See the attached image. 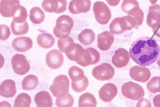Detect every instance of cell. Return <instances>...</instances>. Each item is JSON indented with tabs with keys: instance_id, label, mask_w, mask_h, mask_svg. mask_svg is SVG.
<instances>
[{
	"instance_id": "ab89813d",
	"label": "cell",
	"mask_w": 160,
	"mask_h": 107,
	"mask_svg": "<svg viewBox=\"0 0 160 107\" xmlns=\"http://www.w3.org/2000/svg\"><path fill=\"white\" fill-rule=\"evenodd\" d=\"M107 3L110 6H115L119 3L120 0H106Z\"/></svg>"
},
{
	"instance_id": "f1b7e54d",
	"label": "cell",
	"mask_w": 160,
	"mask_h": 107,
	"mask_svg": "<svg viewBox=\"0 0 160 107\" xmlns=\"http://www.w3.org/2000/svg\"><path fill=\"white\" fill-rule=\"evenodd\" d=\"M30 19L33 23L40 24L42 23L45 18L44 12L39 7L32 8L30 11Z\"/></svg>"
},
{
	"instance_id": "52a82bcc",
	"label": "cell",
	"mask_w": 160,
	"mask_h": 107,
	"mask_svg": "<svg viewBox=\"0 0 160 107\" xmlns=\"http://www.w3.org/2000/svg\"><path fill=\"white\" fill-rule=\"evenodd\" d=\"M115 73L113 67L109 64L103 63L94 67L92 74L96 79L101 81L108 80L112 78Z\"/></svg>"
},
{
	"instance_id": "3957f363",
	"label": "cell",
	"mask_w": 160,
	"mask_h": 107,
	"mask_svg": "<svg viewBox=\"0 0 160 107\" xmlns=\"http://www.w3.org/2000/svg\"><path fill=\"white\" fill-rule=\"evenodd\" d=\"M73 24V20L71 17L67 15H61L56 21L53 34L59 39L66 38L70 34Z\"/></svg>"
},
{
	"instance_id": "4fadbf2b",
	"label": "cell",
	"mask_w": 160,
	"mask_h": 107,
	"mask_svg": "<svg viewBox=\"0 0 160 107\" xmlns=\"http://www.w3.org/2000/svg\"><path fill=\"white\" fill-rule=\"evenodd\" d=\"M129 74L132 79L141 83L147 82L151 75L150 72L148 68L138 66L132 67L130 70Z\"/></svg>"
},
{
	"instance_id": "ba28073f",
	"label": "cell",
	"mask_w": 160,
	"mask_h": 107,
	"mask_svg": "<svg viewBox=\"0 0 160 107\" xmlns=\"http://www.w3.org/2000/svg\"><path fill=\"white\" fill-rule=\"evenodd\" d=\"M11 64L14 72L19 75H25L30 69L29 63L23 54L14 55L12 59Z\"/></svg>"
},
{
	"instance_id": "7a4b0ae2",
	"label": "cell",
	"mask_w": 160,
	"mask_h": 107,
	"mask_svg": "<svg viewBox=\"0 0 160 107\" xmlns=\"http://www.w3.org/2000/svg\"><path fill=\"white\" fill-rule=\"evenodd\" d=\"M136 25L135 18L132 16L128 15L113 19L110 24L109 28L112 33L119 34L133 28H136Z\"/></svg>"
},
{
	"instance_id": "cb8c5ba5",
	"label": "cell",
	"mask_w": 160,
	"mask_h": 107,
	"mask_svg": "<svg viewBox=\"0 0 160 107\" xmlns=\"http://www.w3.org/2000/svg\"><path fill=\"white\" fill-rule=\"evenodd\" d=\"M38 44L42 48L48 49L52 47L55 43V38L49 33H43L38 35L37 39Z\"/></svg>"
},
{
	"instance_id": "7c38bea8",
	"label": "cell",
	"mask_w": 160,
	"mask_h": 107,
	"mask_svg": "<svg viewBox=\"0 0 160 107\" xmlns=\"http://www.w3.org/2000/svg\"><path fill=\"white\" fill-rule=\"evenodd\" d=\"M100 59L99 53L95 49L89 47L85 49L84 56L80 61L76 63L83 67L98 63Z\"/></svg>"
},
{
	"instance_id": "277c9868",
	"label": "cell",
	"mask_w": 160,
	"mask_h": 107,
	"mask_svg": "<svg viewBox=\"0 0 160 107\" xmlns=\"http://www.w3.org/2000/svg\"><path fill=\"white\" fill-rule=\"evenodd\" d=\"M69 80L65 75H60L54 79L49 89L54 97H62L69 92Z\"/></svg>"
},
{
	"instance_id": "ffe728a7",
	"label": "cell",
	"mask_w": 160,
	"mask_h": 107,
	"mask_svg": "<svg viewBox=\"0 0 160 107\" xmlns=\"http://www.w3.org/2000/svg\"><path fill=\"white\" fill-rule=\"evenodd\" d=\"M146 22L152 28L160 23V5L158 4L151 5L149 8Z\"/></svg>"
},
{
	"instance_id": "83f0119b",
	"label": "cell",
	"mask_w": 160,
	"mask_h": 107,
	"mask_svg": "<svg viewBox=\"0 0 160 107\" xmlns=\"http://www.w3.org/2000/svg\"><path fill=\"white\" fill-rule=\"evenodd\" d=\"M38 83V79L36 76L29 75L23 79L22 83V88L26 90H32L37 87Z\"/></svg>"
},
{
	"instance_id": "484cf974",
	"label": "cell",
	"mask_w": 160,
	"mask_h": 107,
	"mask_svg": "<svg viewBox=\"0 0 160 107\" xmlns=\"http://www.w3.org/2000/svg\"><path fill=\"white\" fill-rule=\"evenodd\" d=\"M97 104L96 99L94 96L90 93L86 92L79 97L78 101L79 107H95Z\"/></svg>"
},
{
	"instance_id": "f546056e",
	"label": "cell",
	"mask_w": 160,
	"mask_h": 107,
	"mask_svg": "<svg viewBox=\"0 0 160 107\" xmlns=\"http://www.w3.org/2000/svg\"><path fill=\"white\" fill-rule=\"evenodd\" d=\"M85 53V50L80 44L76 43L74 49L70 53L66 54L67 57L72 61L76 62L81 61Z\"/></svg>"
},
{
	"instance_id": "e575fe53",
	"label": "cell",
	"mask_w": 160,
	"mask_h": 107,
	"mask_svg": "<svg viewBox=\"0 0 160 107\" xmlns=\"http://www.w3.org/2000/svg\"><path fill=\"white\" fill-rule=\"evenodd\" d=\"M160 77L152 78L147 84V87L151 93H156L160 92Z\"/></svg>"
},
{
	"instance_id": "4dcf8cb0",
	"label": "cell",
	"mask_w": 160,
	"mask_h": 107,
	"mask_svg": "<svg viewBox=\"0 0 160 107\" xmlns=\"http://www.w3.org/2000/svg\"><path fill=\"white\" fill-rule=\"evenodd\" d=\"M31 103L30 96L26 93H21L16 98L13 106L14 107H29Z\"/></svg>"
},
{
	"instance_id": "44dd1931",
	"label": "cell",
	"mask_w": 160,
	"mask_h": 107,
	"mask_svg": "<svg viewBox=\"0 0 160 107\" xmlns=\"http://www.w3.org/2000/svg\"><path fill=\"white\" fill-rule=\"evenodd\" d=\"M34 101L38 107H51L53 104L49 93L47 91L38 92L35 95Z\"/></svg>"
},
{
	"instance_id": "603a6c76",
	"label": "cell",
	"mask_w": 160,
	"mask_h": 107,
	"mask_svg": "<svg viewBox=\"0 0 160 107\" xmlns=\"http://www.w3.org/2000/svg\"><path fill=\"white\" fill-rule=\"evenodd\" d=\"M75 44L73 39L69 36L59 39L58 41V48L60 51L66 54L70 53L74 49Z\"/></svg>"
},
{
	"instance_id": "9c48e42d",
	"label": "cell",
	"mask_w": 160,
	"mask_h": 107,
	"mask_svg": "<svg viewBox=\"0 0 160 107\" xmlns=\"http://www.w3.org/2000/svg\"><path fill=\"white\" fill-rule=\"evenodd\" d=\"M66 0H44L42 3L43 9L46 12L61 13L67 9Z\"/></svg>"
},
{
	"instance_id": "d590c367",
	"label": "cell",
	"mask_w": 160,
	"mask_h": 107,
	"mask_svg": "<svg viewBox=\"0 0 160 107\" xmlns=\"http://www.w3.org/2000/svg\"><path fill=\"white\" fill-rule=\"evenodd\" d=\"M27 17V11L26 9L24 7L21 6L13 17L12 20L16 23H23L26 21Z\"/></svg>"
},
{
	"instance_id": "60d3db41",
	"label": "cell",
	"mask_w": 160,
	"mask_h": 107,
	"mask_svg": "<svg viewBox=\"0 0 160 107\" xmlns=\"http://www.w3.org/2000/svg\"><path fill=\"white\" fill-rule=\"evenodd\" d=\"M151 4H155L157 1L158 0H149Z\"/></svg>"
},
{
	"instance_id": "74e56055",
	"label": "cell",
	"mask_w": 160,
	"mask_h": 107,
	"mask_svg": "<svg viewBox=\"0 0 160 107\" xmlns=\"http://www.w3.org/2000/svg\"><path fill=\"white\" fill-rule=\"evenodd\" d=\"M152 28L154 35L160 37V23L155 25Z\"/></svg>"
},
{
	"instance_id": "f35d334b",
	"label": "cell",
	"mask_w": 160,
	"mask_h": 107,
	"mask_svg": "<svg viewBox=\"0 0 160 107\" xmlns=\"http://www.w3.org/2000/svg\"><path fill=\"white\" fill-rule=\"evenodd\" d=\"M153 102L156 107H160V94L156 95L153 98Z\"/></svg>"
},
{
	"instance_id": "2e32d148",
	"label": "cell",
	"mask_w": 160,
	"mask_h": 107,
	"mask_svg": "<svg viewBox=\"0 0 160 107\" xmlns=\"http://www.w3.org/2000/svg\"><path fill=\"white\" fill-rule=\"evenodd\" d=\"M129 60L128 51L125 49L120 48L116 51L112 57V62L115 66L120 68L127 65Z\"/></svg>"
},
{
	"instance_id": "30bf717a",
	"label": "cell",
	"mask_w": 160,
	"mask_h": 107,
	"mask_svg": "<svg viewBox=\"0 0 160 107\" xmlns=\"http://www.w3.org/2000/svg\"><path fill=\"white\" fill-rule=\"evenodd\" d=\"M21 6L19 0H1L0 13L5 18L13 17Z\"/></svg>"
},
{
	"instance_id": "b9f144b4",
	"label": "cell",
	"mask_w": 160,
	"mask_h": 107,
	"mask_svg": "<svg viewBox=\"0 0 160 107\" xmlns=\"http://www.w3.org/2000/svg\"></svg>"
},
{
	"instance_id": "8992f818",
	"label": "cell",
	"mask_w": 160,
	"mask_h": 107,
	"mask_svg": "<svg viewBox=\"0 0 160 107\" xmlns=\"http://www.w3.org/2000/svg\"><path fill=\"white\" fill-rule=\"evenodd\" d=\"M93 10L97 21L101 24L108 23L111 17V13L104 2L98 1L94 4Z\"/></svg>"
},
{
	"instance_id": "ac0fdd59",
	"label": "cell",
	"mask_w": 160,
	"mask_h": 107,
	"mask_svg": "<svg viewBox=\"0 0 160 107\" xmlns=\"http://www.w3.org/2000/svg\"><path fill=\"white\" fill-rule=\"evenodd\" d=\"M32 39L29 37L21 36L15 38L12 43V46L18 52L26 51L32 46Z\"/></svg>"
},
{
	"instance_id": "7402d4cb",
	"label": "cell",
	"mask_w": 160,
	"mask_h": 107,
	"mask_svg": "<svg viewBox=\"0 0 160 107\" xmlns=\"http://www.w3.org/2000/svg\"><path fill=\"white\" fill-rule=\"evenodd\" d=\"M122 10L132 16L136 14L141 9L136 0H124L121 6Z\"/></svg>"
},
{
	"instance_id": "5bb4252c",
	"label": "cell",
	"mask_w": 160,
	"mask_h": 107,
	"mask_svg": "<svg viewBox=\"0 0 160 107\" xmlns=\"http://www.w3.org/2000/svg\"><path fill=\"white\" fill-rule=\"evenodd\" d=\"M91 5L90 0H72L69 3L68 9L73 14L84 13L90 10Z\"/></svg>"
},
{
	"instance_id": "8d00e7d4",
	"label": "cell",
	"mask_w": 160,
	"mask_h": 107,
	"mask_svg": "<svg viewBox=\"0 0 160 107\" xmlns=\"http://www.w3.org/2000/svg\"><path fill=\"white\" fill-rule=\"evenodd\" d=\"M0 39L2 40H7L11 35V32L9 27L6 25L1 24L0 26Z\"/></svg>"
},
{
	"instance_id": "d4e9b609",
	"label": "cell",
	"mask_w": 160,
	"mask_h": 107,
	"mask_svg": "<svg viewBox=\"0 0 160 107\" xmlns=\"http://www.w3.org/2000/svg\"><path fill=\"white\" fill-rule=\"evenodd\" d=\"M78 39L82 45L88 46L91 44L94 41L95 34L90 29H85L78 35Z\"/></svg>"
},
{
	"instance_id": "5b68a950",
	"label": "cell",
	"mask_w": 160,
	"mask_h": 107,
	"mask_svg": "<svg viewBox=\"0 0 160 107\" xmlns=\"http://www.w3.org/2000/svg\"><path fill=\"white\" fill-rule=\"evenodd\" d=\"M121 92L125 97L136 101L143 98L144 95V91L142 87L131 81L126 82L122 85Z\"/></svg>"
},
{
	"instance_id": "8fae6325",
	"label": "cell",
	"mask_w": 160,
	"mask_h": 107,
	"mask_svg": "<svg viewBox=\"0 0 160 107\" xmlns=\"http://www.w3.org/2000/svg\"><path fill=\"white\" fill-rule=\"evenodd\" d=\"M64 57L62 53L58 50L53 49L47 54L46 62L47 65L51 68L57 69L63 64Z\"/></svg>"
},
{
	"instance_id": "836d02e7",
	"label": "cell",
	"mask_w": 160,
	"mask_h": 107,
	"mask_svg": "<svg viewBox=\"0 0 160 107\" xmlns=\"http://www.w3.org/2000/svg\"><path fill=\"white\" fill-rule=\"evenodd\" d=\"M89 84L87 77L85 76L83 78L77 82L72 81L71 87L75 91L80 93L84 91L88 88Z\"/></svg>"
},
{
	"instance_id": "e0dca14e",
	"label": "cell",
	"mask_w": 160,
	"mask_h": 107,
	"mask_svg": "<svg viewBox=\"0 0 160 107\" xmlns=\"http://www.w3.org/2000/svg\"><path fill=\"white\" fill-rule=\"evenodd\" d=\"M114 40V35L111 32L108 31L103 32L97 36L98 47L101 50L107 51L110 48Z\"/></svg>"
},
{
	"instance_id": "4316f807",
	"label": "cell",
	"mask_w": 160,
	"mask_h": 107,
	"mask_svg": "<svg viewBox=\"0 0 160 107\" xmlns=\"http://www.w3.org/2000/svg\"><path fill=\"white\" fill-rule=\"evenodd\" d=\"M10 28L13 35H20L26 34L28 33L29 26L27 21L23 23H18L12 20Z\"/></svg>"
},
{
	"instance_id": "6da1fadb",
	"label": "cell",
	"mask_w": 160,
	"mask_h": 107,
	"mask_svg": "<svg viewBox=\"0 0 160 107\" xmlns=\"http://www.w3.org/2000/svg\"><path fill=\"white\" fill-rule=\"evenodd\" d=\"M160 48L156 40L150 37H140L134 41L129 50L130 56L138 65L147 66L158 58Z\"/></svg>"
},
{
	"instance_id": "1f68e13d",
	"label": "cell",
	"mask_w": 160,
	"mask_h": 107,
	"mask_svg": "<svg viewBox=\"0 0 160 107\" xmlns=\"http://www.w3.org/2000/svg\"><path fill=\"white\" fill-rule=\"evenodd\" d=\"M68 74L72 81L77 82L83 78L85 76L83 70L76 66L70 68Z\"/></svg>"
},
{
	"instance_id": "d6986e66",
	"label": "cell",
	"mask_w": 160,
	"mask_h": 107,
	"mask_svg": "<svg viewBox=\"0 0 160 107\" xmlns=\"http://www.w3.org/2000/svg\"><path fill=\"white\" fill-rule=\"evenodd\" d=\"M17 92L16 83L13 80L6 79L3 81L0 86V95L6 98L13 97Z\"/></svg>"
},
{
	"instance_id": "9a60e30c",
	"label": "cell",
	"mask_w": 160,
	"mask_h": 107,
	"mask_svg": "<svg viewBox=\"0 0 160 107\" xmlns=\"http://www.w3.org/2000/svg\"><path fill=\"white\" fill-rule=\"evenodd\" d=\"M118 93L117 87L114 84L108 83L104 84L99 91L100 99L105 102L111 101Z\"/></svg>"
},
{
	"instance_id": "d6a6232c",
	"label": "cell",
	"mask_w": 160,
	"mask_h": 107,
	"mask_svg": "<svg viewBox=\"0 0 160 107\" xmlns=\"http://www.w3.org/2000/svg\"><path fill=\"white\" fill-rule=\"evenodd\" d=\"M74 100L72 96L69 93L62 97H57L56 103L58 107H70L73 104Z\"/></svg>"
}]
</instances>
